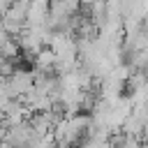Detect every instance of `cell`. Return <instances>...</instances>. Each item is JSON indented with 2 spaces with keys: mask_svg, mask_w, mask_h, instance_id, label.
I'll return each mask as SVG.
<instances>
[{
  "mask_svg": "<svg viewBox=\"0 0 148 148\" xmlns=\"http://www.w3.org/2000/svg\"><path fill=\"white\" fill-rule=\"evenodd\" d=\"M12 5H14V0H0V16H2V14L12 7Z\"/></svg>",
  "mask_w": 148,
  "mask_h": 148,
  "instance_id": "obj_4",
  "label": "cell"
},
{
  "mask_svg": "<svg viewBox=\"0 0 148 148\" xmlns=\"http://www.w3.org/2000/svg\"><path fill=\"white\" fill-rule=\"evenodd\" d=\"M49 9H51V2L49 0H32L28 5L25 25L28 28H44L46 21H49Z\"/></svg>",
  "mask_w": 148,
  "mask_h": 148,
  "instance_id": "obj_2",
  "label": "cell"
},
{
  "mask_svg": "<svg viewBox=\"0 0 148 148\" xmlns=\"http://www.w3.org/2000/svg\"><path fill=\"white\" fill-rule=\"evenodd\" d=\"M49 2H58V0H49Z\"/></svg>",
  "mask_w": 148,
  "mask_h": 148,
  "instance_id": "obj_5",
  "label": "cell"
},
{
  "mask_svg": "<svg viewBox=\"0 0 148 148\" xmlns=\"http://www.w3.org/2000/svg\"><path fill=\"white\" fill-rule=\"evenodd\" d=\"M56 62H58V58H56V53L49 49V46H44L39 53H37V58H35V72H49V74H53L56 72Z\"/></svg>",
  "mask_w": 148,
  "mask_h": 148,
  "instance_id": "obj_3",
  "label": "cell"
},
{
  "mask_svg": "<svg viewBox=\"0 0 148 148\" xmlns=\"http://www.w3.org/2000/svg\"><path fill=\"white\" fill-rule=\"evenodd\" d=\"M2 88L12 99H21L23 95H28L35 88V72L18 67L9 79H2Z\"/></svg>",
  "mask_w": 148,
  "mask_h": 148,
  "instance_id": "obj_1",
  "label": "cell"
}]
</instances>
